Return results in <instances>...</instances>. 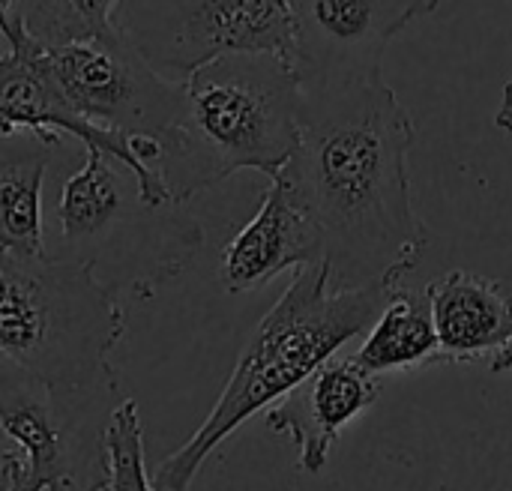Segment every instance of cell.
I'll return each mask as SVG.
<instances>
[{
  "label": "cell",
  "mask_w": 512,
  "mask_h": 491,
  "mask_svg": "<svg viewBox=\"0 0 512 491\" xmlns=\"http://www.w3.org/2000/svg\"><path fill=\"white\" fill-rule=\"evenodd\" d=\"M48 150L36 141L27 150H0V255L45 258L42 234V180Z\"/></svg>",
  "instance_id": "cell-14"
},
{
  "label": "cell",
  "mask_w": 512,
  "mask_h": 491,
  "mask_svg": "<svg viewBox=\"0 0 512 491\" xmlns=\"http://www.w3.org/2000/svg\"><path fill=\"white\" fill-rule=\"evenodd\" d=\"M0 33L9 42V51L0 54V138H12L15 132H30L45 147H57L60 135L66 132V135L78 138L84 144V150H99V153L111 156L114 162H120L132 174L138 201L144 207H150V210L168 207L165 186L159 183V177L150 168H144L135 159L129 141L114 132H102V129L84 123L51 90V84L42 78L36 57H33L36 42L21 30L18 15L3 21Z\"/></svg>",
  "instance_id": "cell-8"
},
{
  "label": "cell",
  "mask_w": 512,
  "mask_h": 491,
  "mask_svg": "<svg viewBox=\"0 0 512 491\" xmlns=\"http://www.w3.org/2000/svg\"><path fill=\"white\" fill-rule=\"evenodd\" d=\"M444 363H477L512 336V294L498 279L453 270L426 285Z\"/></svg>",
  "instance_id": "cell-11"
},
{
  "label": "cell",
  "mask_w": 512,
  "mask_h": 491,
  "mask_svg": "<svg viewBox=\"0 0 512 491\" xmlns=\"http://www.w3.org/2000/svg\"><path fill=\"white\" fill-rule=\"evenodd\" d=\"M18 3L21 0H0V24L18 15Z\"/></svg>",
  "instance_id": "cell-20"
},
{
  "label": "cell",
  "mask_w": 512,
  "mask_h": 491,
  "mask_svg": "<svg viewBox=\"0 0 512 491\" xmlns=\"http://www.w3.org/2000/svg\"><path fill=\"white\" fill-rule=\"evenodd\" d=\"M354 360L375 378L444 363L426 291L393 288Z\"/></svg>",
  "instance_id": "cell-12"
},
{
  "label": "cell",
  "mask_w": 512,
  "mask_h": 491,
  "mask_svg": "<svg viewBox=\"0 0 512 491\" xmlns=\"http://www.w3.org/2000/svg\"><path fill=\"white\" fill-rule=\"evenodd\" d=\"M114 30L171 81L228 54L294 57L291 0H117Z\"/></svg>",
  "instance_id": "cell-5"
},
{
  "label": "cell",
  "mask_w": 512,
  "mask_h": 491,
  "mask_svg": "<svg viewBox=\"0 0 512 491\" xmlns=\"http://www.w3.org/2000/svg\"><path fill=\"white\" fill-rule=\"evenodd\" d=\"M36 66L84 123L132 141H162L183 102V84L159 75L117 30L87 42L42 48Z\"/></svg>",
  "instance_id": "cell-6"
},
{
  "label": "cell",
  "mask_w": 512,
  "mask_h": 491,
  "mask_svg": "<svg viewBox=\"0 0 512 491\" xmlns=\"http://www.w3.org/2000/svg\"><path fill=\"white\" fill-rule=\"evenodd\" d=\"M381 390V378L369 375L354 357H330L267 411V429L294 441L303 474H321L342 429L369 411Z\"/></svg>",
  "instance_id": "cell-9"
},
{
  "label": "cell",
  "mask_w": 512,
  "mask_h": 491,
  "mask_svg": "<svg viewBox=\"0 0 512 491\" xmlns=\"http://www.w3.org/2000/svg\"><path fill=\"white\" fill-rule=\"evenodd\" d=\"M0 491H3V486H0Z\"/></svg>",
  "instance_id": "cell-21"
},
{
  "label": "cell",
  "mask_w": 512,
  "mask_h": 491,
  "mask_svg": "<svg viewBox=\"0 0 512 491\" xmlns=\"http://www.w3.org/2000/svg\"><path fill=\"white\" fill-rule=\"evenodd\" d=\"M105 491H153L144 468V420L135 399H123L105 420Z\"/></svg>",
  "instance_id": "cell-16"
},
{
  "label": "cell",
  "mask_w": 512,
  "mask_h": 491,
  "mask_svg": "<svg viewBox=\"0 0 512 491\" xmlns=\"http://www.w3.org/2000/svg\"><path fill=\"white\" fill-rule=\"evenodd\" d=\"M117 0H21L18 24L42 48H60L114 33Z\"/></svg>",
  "instance_id": "cell-15"
},
{
  "label": "cell",
  "mask_w": 512,
  "mask_h": 491,
  "mask_svg": "<svg viewBox=\"0 0 512 491\" xmlns=\"http://www.w3.org/2000/svg\"><path fill=\"white\" fill-rule=\"evenodd\" d=\"M84 165L63 183L57 216L63 234V258L87 261L93 246L111 228V222L126 210L123 186L111 168V156L99 150H84Z\"/></svg>",
  "instance_id": "cell-13"
},
{
  "label": "cell",
  "mask_w": 512,
  "mask_h": 491,
  "mask_svg": "<svg viewBox=\"0 0 512 491\" xmlns=\"http://www.w3.org/2000/svg\"><path fill=\"white\" fill-rule=\"evenodd\" d=\"M441 0H291L297 81L381 75L390 42Z\"/></svg>",
  "instance_id": "cell-7"
},
{
  "label": "cell",
  "mask_w": 512,
  "mask_h": 491,
  "mask_svg": "<svg viewBox=\"0 0 512 491\" xmlns=\"http://www.w3.org/2000/svg\"><path fill=\"white\" fill-rule=\"evenodd\" d=\"M312 264H324V237L288 183L273 177L258 213L222 249V285L228 294H249Z\"/></svg>",
  "instance_id": "cell-10"
},
{
  "label": "cell",
  "mask_w": 512,
  "mask_h": 491,
  "mask_svg": "<svg viewBox=\"0 0 512 491\" xmlns=\"http://www.w3.org/2000/svg\"><path fill=\"white\" fill-rule=\"evenodd\" d=\"M489 369L498 372V375H501V372H512V336L495 351V354H492V357H489Z\"/></svg>",
  "instance_id": "cell-19"
},
{
  "label": "cell",
  "mask_w": 512,
  "mask_h": 491,
  "mask_svg": "<svg viewBox=\"0 0 512 491\" xmlns=\"http://www.w3.org/2000/svg\"><path fill=\"white\" fill-rule=\"evenodd\" d=\"M399 288V285H396ZM387 282L333 288L330 267L312 264L294 273L285 294L246 339L234 372L204 423L165 456L153 477V491H189L210 453L264 408L270 411L342 345L366 333L381 315Z\"/></svg>",
  "instance_id": "cell-2"
},
{
  "label": "cell",
  "mask_w": 512,
  "mask_h": 491,
  "mask_svg": "<svg viewBox=\"0 0 512 491\" xmlns=\"http://www.w3.org/2000/svg\"><path fill=\"white\" fill-rule=\"evenodd\" d=\"M0 486H3V491H51L45 486H36L33 480H27L15 450L0 453Z\"/></svg>",
  "instance_id": "cell-17"
},
{
  "label": "cell",
  "mask_w": 512,
  "mask_h": 491,
  "mask_svg": "<svg viewBox=\"0 0 512 491\" xmlns=\"http://www.w3.org/2000/svg\"><path fill=\"white\" fill-rule=\"evenodd\" d=\"M417 126L384 72L300 84V141L276 174L324 237L333 288L405 285L429 246L408 153Z\"/></svg>",
  "instance_id": "cell-1"
},
{
  "label": "cell",
  "mask_w": 512,
  "mask_h": 491,
  "mask_svg": "<svg viewBox=\"0 0 512 491\" xmlns=\"http://www.w3.org/2000/svg\"><path fill=\"white\" fill-rule=\"evenodd\" d=\"M180 84V114L159 141L156 162L168 207L237 171H261L273 180L288 165L300 141V81L288 60L228 54Z\"/></svg>",
  "instance_id": "cell-3"
},
{
  "label": "cell",
  "mask_w": 512,
  "mask_h": 491,
  "mask_svg": "<svg viewBox=\"0 0 512 491\" xmlns=\"http://www.w3.org/2000/svg\"><path fill=\"white\" fill-rule=\"evenodd\" d=\"M126 318L117 291L72 258L0 255V363L57 399L114 390Z\"/></svg>",
  "instance_id": "cell-4"
},
{
  "label": "cell",
  "mask_w": 512,
  "mask_h": 491,
  "mask_svg": "<svg viewBox=\"0 0 512 491\" xmlns=\"http://www.w3.org/2000/svg\"><path fill=\"white\" fill-rule=\"evenodd\" d=\"M495 123H498V129H504V132H510L512 135V78L504 84V93H501V105H498Z\"/></svg>",
  "instance_id": "cell-18"
}]
</instances>
